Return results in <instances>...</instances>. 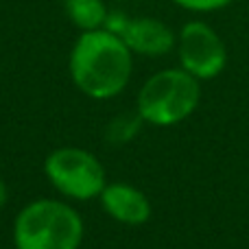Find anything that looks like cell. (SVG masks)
<instances>
[{
	"label": "cell",
	"instance_id": "30bf717a",
	"mask_svg": "<svg viewBox=\"0 0 249 249\" xmlns=\"http://www.w3.org/2000/svg\"><path fill=\"white\" fill-rule=\"evenodd\" d=\"M173 2L184 9H190V11H214V9L230 4L232 0H173Z\"/></svg>",
	"mask_w": 249,
	"mask_h": 249
},
{
	"label": "cell",
	"instance_id": "6da1fadb",
	"mask_svg": "<svg viewBox=\"0 0 249 249\" xmlns=\"http://www.w3.org/2000/svg\"><path fill=\"white\" fill-rule=\"evenodd\" d=\"M133 59L127 44L103 29L83 31L70 53V77L90 99H114L131 79Z\"/></svg>",
	"mask_w": 249,
	"mask_h": 249
},
{
	"label": "cell",
	"instance_id": "5b68a950",
	"mask_svg": "<svg viewBox=\"0 0 249 249\" xmlns=\"http://www.w3.org/2000/svg\"><path fill=\"white\" fill-rule=\"evenodd\" d=\"M177 55L181 68L199 81L219 77L228 64V48L208 22L190 20L177 35Z\"/></svg>",
	"mask_w": 249,
	"mask_h": 249
},
{
	"label": "cell",
	"instance_id": "277c9868",
	"mask_svg": "<svg viewBox=\"0 0 249 249\" xmlns=\"http://www.w3.org/2000/svg\"><path fill=\"white\" fill-rule=\"evenodd\" d=\"M44 173L64 197L77 201L101 197L103 188L107 186L105 168L99 158L77 146L55 149L44 162Z\"/></svg>",
	"mask_w": 249,
	"mask_h": 249
},
{
	"label": "cell",
	"instance_id": "52a82bcc",
	"mask_svg": "<svg viewBox=\"0 0 249 249\" xmlns=\"http://www.w3.org/2000/svg\"><path fill=\"white\" fill-rule=\"evenodd\" d=\"M103 210L123 225H142L151 219V201L131 184H107L101 193Z\"/></svg>",
	"mask_w": 249,
	"mask_h": 249
},
{
	"label": "cell",
	"instance_id": "7a4b0ae2",
	"mask_svg": "<svg viewBox=\"0 0 249 249\" xmlns=\"http://www.w3.org/2000/svg\"><path fill=\"white\" fill-rule=\"evenodd\" d=\"M81 241L79 212L55 199H37L24 206L13 225L16 249H79Z\"/></svg>",
	"mask_w": 249,
	"mask_h": 249
},
{
	"label": "cell",
	"instance_id": "9c48e42d",
	"mask_svg": "<svg viewBox=\"0 0 249 249\" xmlns=\"http://www.w3.org/2000/svg\"><path fill=\"white\" fill-rule=\"evenodd\" d=\"M144 123L140 118V114H123V116L114 118L112 124L107 127V138L109 142H116V144H123V142L131 140L138 131H140V124Z\"/></svg>",
	"mask_w": 249,
	"mask_h": 249
},
{
	"label": "cell",
	"instance_id": "8992f818",
	"mask_svg": "<svg viewBox=\"0 0 249 249\" xmlns=\"http://www.w3.org/2000/svg\"><path fill=\"white\" fill-rule=\"evenodd\" d=\"M105 29L116 33L127 44V48L138 55L146 57H162L171 53L177 44L175 33L171 26H166L162 20L155 18H127L124 13H107Z\"/></svg>",
	"mask_w": 249,
	"mask_h": 249
},
{
	"label": "cell",
	"instance_id": "3957f363",
	"mask_svg": "<svg viewBox=\"0 0 249 249\" xmlns=\"http://www.w3.org/2000/svg\"><path fill=\"white\" fill-rule=\"evenodd\" d=\"M201 86L199 79L188 74L184 68L160 70L144 81L138 92V109L140 118L155 127H171L199 107Z\"/></svg>",
	"mask_w": 249,
	"mask_h": 249
},
{
	"label": "cell",
	"instance_id": "8fae6325",
	"mask_svg": "<svg viewBox=\"0 0 249 249\" xmlns=\"http://www.w3.org/2000/svg\"><path fill=\"white\" fill-rule=\"evenodd\" d=\"M7 197H9V193H7V186H4V181L0 179V208L7 203Z\"/></svg>",
	"mask_w": 249,
	"mask_h": 249
},
{
	"label": "cell",
	"instance_id": "ba28073f",
	"mask_svg": "<svg viewBox=\"0 0 249 249\" xmlns=\"http://www.w3.org/2000/svg\"><path fill=\"white\" fill-rule=\"evenodd\" d=\"M68 18L81 31L103 29L107 20V9L103 0H61Z\"/></svg>",
	"mask_w": 249,
	"mask_h": 249
}]
</instances>
